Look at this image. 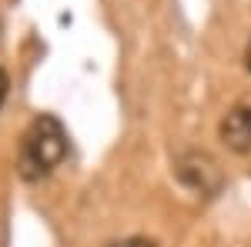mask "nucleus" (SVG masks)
I'll use <instances>...</instances> for the list:
<instances>
[{
    "label": "nucleus",
    "instance_id": "f257e3e1",
    "mask_svg": "<svg viewBox=\"0 0 251 247\" xmlns=\"http://www.w3.org/2000/svg\"><path fill=\"white\" fill-rule=\"evenodd\" d=\"M64 157H67V131L60 127L57 117H37L20 144V174L27 180H40L54 167H60Z\"/></svg>",
    "mask_w": 251,
    "mask_h": 247
},
{
    "label": "nucleus",
    "instance_id": "f03ea898",
    "mask_svg": "<svg viewBox=\"0 0 251 247\" xmlns=\"http://www.w3.org/2000/svg\"><path fill=\"white\" fill-rule=\"evenodd\" d=\"M221 140L234 154L251 151V107L248 104H238V107H231L225 114V120H221Z\"/></svg>",
    "mask_w": 251,
    "mask_h": 247
},
{
    "label": "nucleus",
    "instance_id": "7ed1b4c3",
    "mask_svg": "<svg viewBox=\"0 0 251 247\" xmlns=\"http://www.w3.org/2000/svg\"><path fill=\"white\" fill-rule=\"evenodd\" d=\"M111 247H157V244L148 237H127V241H114Z\"/></svg>",
    "mask_w": 251,
    "mask_h": 247
},
{
    "label": "nucleus",
    "instance_id": "20e7f679",
    "mask_svg": "<svg viewBox=\"0 0 251 247\" xmlns=\"http://www.w3.org/2000/svg\"><path fill=\"white\" fill-rule=\"evenodd\" d=\"M3 97H7V74L0 70V107H3Z\"/></svg>",
    "mask_w": 251,
    "mask_h": 247
},
{
    "label": "nucleus",
    "instance_id": "39448f33",
    "mask_svg": "<svg viewBox=\"0 0 251 247\" xmlns=\"http://www.w3.org/2000/svg\"><path fill=\"white\" fill-rule=\"evenodd\" d=\"M245 64H248V70H251V40H248V50H245Z\"/></svg>",
    "mask_w": 251,
    "mask_h": 247
}]
</instances>
